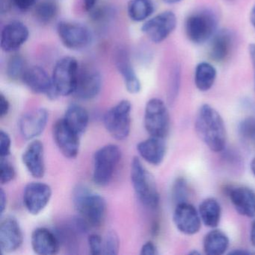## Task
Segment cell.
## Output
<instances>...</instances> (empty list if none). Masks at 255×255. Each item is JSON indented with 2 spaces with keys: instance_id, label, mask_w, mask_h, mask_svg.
<instances>
[{
  "instance_id": "cell-1",
  "label": "cell",
  "mask_w": 255,
  "mask_h": 255,
  "mask_svg": "<svg viewBox=\"0 0 255 255\" xmlns=\"http://www.w3.org/2000/svg\"><path fill=\"white\" fill-rule=\"evenodd\" d=\"M195 129L203 142L214 152H221L226 146L225 123L219 113L211 106L201 107L195 120Z\"/></svg>"
},
{
  "instance_id": "cell-2",
  "label": "cell",
  "mask_w": 255,
  "mask_h": 255,
  "mask_svg": "<svg viewBox=\"0 0 255 255\" xmlns=\"http://www.w3.org/2000/svg\"><path fill=\"white\" fill-rule=\"evenodd\" d=\"M73 201L82 220L88 227L101 226L107 212L104 197L84 186H77L73 193Z\"/></svg>"
},
{
  "instance_id": "cell-3",
  "label": "cell",
  "mask_w": 255,
  "mask_h": 255,
  "mask_svg": "<svg viewBox=\"0 0 255 255\" xmlns=\"http://www.w3.org/2000/svg\"><path fill=\"white\" fill-rule=\"evenodd\" d=\"M130 177L132 187L140 202L148 208H156L159 204V194L156 182L139 158L132 159Z\"/></svg>"
},
{
  "instance_id": "cell-4",
  "label": "cell",
  "mask_w": 255,
  "mask_h": 255,
  "mask_svg": "<svg viewBox=\"0 0 255 255\" xmlns=\"http://www.w3.org/2000/svg\"><path fill=\"white\" fill-rule=\"evenodd\" d=\"M122 159V151L116 144H107L95 152L94 156V183L105 186L113 180Z\"/></svg>"
},
{
  "instance_id": "cell-5",
  "label": "cell",
  "mask_w": 255,
  "mask_h": 255,
  "mask_svg": "<svg viewBox=\"0 0 255 255\" xmlns=\"http://www.w3.org/2000/svg\"><path fill=\"white\" fill-rule=\"evenodd\" d=\"M80 71L78 62L71 56L62 58L56 62L51 77L58 97L74 95Z\"/></svg>"
},
{
  "instance_id": "cell-6",
  "label": "cell",
  "mask_w": 255,
  "mask_h": 255,
  "mask_svg": "<svg viewBox=\"0 0 255 255\" xmlns=\"http://www.w3.org/2000/svg\"><path fill=\"white\" fill-rule=\"evenodd\" d=\"M132 105L123 100L106 113L104 124L107 132L116 139L122 141L129 136L131 129Z\"/></svg>"
},
{
  "instance_id": "cell-7",
  "label": "cell",
  "mask_w": 255,
  "mask_h": 255,
  "mask_svg": "<svg viewBox=\"0 0 255 255\" xmlns=\"http://www.w3.org/2000/svg\"><path fill=\"white\" fill-rule=\"evenodd\" d=\"M144 128L150 136L165 138L169 132L170 116L166 105L159 98L147 101L144 110Z\"/></svg>"
},
{
  "instance_id": "cell-8",
  "label": "cell",
  "mask_w": 255,
  "mask_h": 255,
  "mask_svg": "<svg viewBox=\"0 0 255 255\" xmlns=\"http://www.w3.org/2000/svg\"><path fill=\"white\" fill-rule=\"evenodd\" d=\"M217 27L216 16L208 11L190 14L185 22V32L194 44H203L215 35Z\"/></svg>"
},
{
  "instance_id": "cell-9",
  "label": "cell",
  "mask_w": 255,
  "mask_h": 255,
  "mask_svg": "<svg viewBox=\"0 0 255 255\" xmlns=\"http://www.w3.org/2000/svg\"><path fill=\"white\" fill-rule=\"evenodd\" d=\"M56 30L61 42L69 50L86 49L92 44L93 40L90 29L85 25L76 22H59Z\"/></svg>"
},
{
  "instance_id": "cell-10",
  "label": "cell",
  "mask_w": 255,
  "mask_h": 255,
  "mask_svg": "<svg viewBox=\"0 0 255 255\" xmlns=\"http://www.w3.org/2000/svg\"><path fill=\"white\" fill-rule=\"evenodd\" d=\"M176 26L177 17L174 13L165 11L144 21L141 31L152 42L159 44L172 33Z\"/></svg>"
},
{
  "instance_id": "cell-11",
  "label": "cell",
  "mask_w": 255,
  "mask_h": 255,
  "mask_svg": "<svg viewBox=\"0 0 255 255\" xmlns=\"http://www.w3.org/2000/svg\"><path fill=\"white\" fill-rule=\"evenodd\" d=\"M53 135L58 148L65 157H77L80 150V135L73 130L63 119H59L53 125Z\"/></svg>"
},
{
  "instance_id": "cell-12",
  "label": "cell",
  "mask_w": 255,
  "mask_h": 255,
  "mask_svg": "<svg viewBox=\"0 0 255 255\" xmlns=\"http://www.w3.org/2000/svg\"><path fill=\"white\" fill-rule=\"evenodd\" d=\"M52 189L48 184L41 182L28 183L23 191V204L32 215H38L50 202Z\"/></svg>"
},
{
  "instance_id": "cell-13",
  "label": "cell",
  "mask_w": 255,
  "mask_h": 255,
  "mask_svg": "<svg viewBox=\"0 0 255 255\" xmlns=\"http://www.w3.org/2000/svg\"><path fill=\"white\" fill-rule=\"evenodd\" d=\"M21 81L34 93L46 95L51 100L58 98L53 89L52 77L41 67L32 66L27 68Z\"/></svg>"
},
{
  "instance_id": "cell-14",
  "label": "cell",
  "mask_w": 255,
  "mask_h": 255,
  "mask_svg": "<svg viewBox=\"0 0 255 255\" xmlns=\"http://www.w3.org/2000/svg\"><path fill=\"white\" fill-rule=\"evenodd\" d=\"M114 63L123 78L128 92L132 95L139 93L141 89V82L132 66L129 52L125 47H119L116 49L114 53Z\"/></svg>"
},
{
  "instance_id": "cell-15",
  "label": "cell",
  "mask_w": 255,
  "mask_h": 255,
  "mask_svg": "<svg viewBox=\"0 0 255 255\" xmlns=\"http://www.w3.org/2000/svg\"><path fill=\"white\" fill-rule=\"evenodd\" d=\"M29 38V30L26 24L13 20L2 28L0 37V47L5 53L17 51Z\"/></svg>"
},
{
  "instance_id": "cell-16",
  "label": "cell",
  "mask_w": 255,
  "mask_h": 255,
  "mask_svg": "<svg viewBox=\"0 0 255 255\" xmlns=\"http://www.w3.org/2000/svg\"><path fill=\"white\" fill-rule=\"evenodd\" d=\"M173 221L177 230L186 235H193L201 229L199 213L186 201L177 204L173 214Z\"/></svg>"
},
{
  "instance_id": "cell-17",
  "label": "cell",
  "mask_w": 255,
  "mask_h": 255,
  "mask_svg": "<svg viewBox=\"0 0 255 255\" xmlns=\"http://www.w3.org/2000/svg\"><path fill=\"white\" fill-rule=\"evenodd\" d=\"M48 119V111L44 108L26 113L19 121L20 134L26 140L37 138L44 132Z\"/></svg>"
},
{
  "instance_id": "cell-18",
  "label": "cell",
  "mask_w": 255,
  "mask_h": 255,
  "mask_svg": "<svg viewBox=\"0 0 255 255\" xmlns=\"http://www.w3.org/2000/svg\"><path fill=\"white\" fill-rule=\"evenodd\" d=\"M23 235L20 224L15 218H5L0 224V249L2 252L11 253L23 244Z\"/></svg>"
},
{
  "instance_id": "cell-19",
  "label": "cell",
  "mask_w": 255,
  "mask_h": 255,
  "mask_svg": "<svg viewBox=\"0 0 255 255\" xmlns=\"http://www.w3.org/2000/svg\"><path fill=\"white\" fill-rule=\"evenodd\" d=\"M102 88V77L95 70H80L74 95L79 99L89 101L96 98Z\"/></svg>"
},
{
  "instance_id": "cell-20",
  "label": "cell",
  "mask_w": 255,
  "mask_h": 255,
  "mask_svg": "<svg viewBox=\"0 0 255 255\" xmlns=\"http://www.w3.org/2000/svg\"><path fill=\"white\" fill-rule=\"evenodd\" d=\"M22 161L29 174L35 178H42L45 174L44 144L34 140L26 147L22 155Z\"/></svg>"
},
{
  "instance_id": "cell-21",
  "label": "cell",
  "mask_w": 255,
  "mask_h": 255,
  "mask_svg": "<svg viewBox=\"0 0 255 255\" xmlns=\"http://www.w3.org/2000/svg\"><path fill=\"white\" fill-rule=\"evenodd\" d=\"M31 245L38 255H53L59 252L61 242L56 233L46 228H38L32 232Z\"/></svg>"
},
{
  "instance_id": "cell-22",
  "label": "cell",
  "mask_w": 255,
  "mask_h": 255,
  "mask_svg": "<svg viewBox=\"0 0 255 255\" xmlns=\"http://www.w3.org/2000/svg\"><path fill=\"white\" fill-rule=\"evenodd\" d=\"M228 196L240 214L246 217L255 216V192L246 186H234L228 191Z\"/></svg>"
},
{
  "instance_id": "cell-23",
  "label": "cell",
  "mask_w": 255,
  "mask_h": 255,
  "mask_svg": "<svg viewBox=\"0 0 255 255\" xmlns=\"http://www.w3.org/2000/svg\"><path fill=\"white\" fill-rule=\"evenodd\" d=\"M137 150L141 157L147 163L159 165L165 158L166 147L164 138L150 136L138 143Z\"/></svg>"
},
{
  "instance_id": "cell-24",
  "label": "cell",
  "mask_w": 255,
  "mask_h": 255,
  "mask_svg": "<svg viewBox=\"0 0 255 255\" xmlns=\"http://www.w3.org/2000/svg\"><path fill=\"white\" fill-rule=\"evenodd\" d=\"M234 47V37L227 29L213 35L210 47V58L216 62H224L229 58Z\"/></svg>"
},
{
  "instance_id": "cell-25",
  "label": "cell",
  "mask_w": 255,
  "mask_h": 255,
  "mask_svg": "<svg viewBox=\"0 0 255 255\" xmlns=\"http://www.w3.org/2000/svg\"><path fill=\"white\" fill-rule=\"evenodd\" d=\"M63 119L79 135H83L89 126V113L86 109L78 104L69 106L65 111Z\"/></svg>"
},
{
  "instance_id": "cell-26",
  "label": "cell",
  "mask_w": 255,
  "mask_h": 255,
  "mask_svg": "<svg viewBox=\"0 0 255 255\" xmlns=\"http://www.w3.org/2000/svg\"><path fill=\"white\" fill-rule=\"evenodd\" d=\"M229 239L220 230L210 231L204 239V250L207 255H222L228 250Z\"/></svg>"
},
{
  "instance_id": "cell-27",
  "label": "cell",
  "mask_w": 255,
  "mask_h": 255,
  "mask_svg": "<svg viewBox=\"0 0 255 255\" xmlns=\"http://www.w3.org/2000/svg\"><path fill=\"white\" fill-rule=\"evenodd\" d=\"M200 217L201 222L209 228H216L220 222L222 210L217 200L208 198L204 200L199 206Z\"/></svg>"
},
{
  "instance_id": "cell-28",
  "label": "cell",
  "mask_w": 255,
  "mask_h": 255,
  "mask_svg": "<svg viewBox=\"0 0 255 255\" xmlns=\"http://www.w3.org/2000/svg\"><path fill=\"white\" fill-rule=\"evenodd\" d=\"M154 11V5L152 0H129L128 4V14L132 21L144 22Z\"/></svg>"
},
{
  "instance_id": "cell-29",
  "label": "cell",
  "mask_w": 255,
  "mask_h": 255,
  "mask_svg": "<svg viewBox=\"0 0 255 255\" xmlns=\"http://www.w3.org/2000/svg\"><path fill=\"white\" fill-rule=\"evenodd\" d=\"M216 79V70L211 64L201 62L195 68V83L201 92H207L213 87Z\"/></svg>"
},
{
  "instance_id": "cell-30",
  "label": "cell",
  "mask_w": 255,
  "mask_h": 255,
  "mask_svg": "<svg viewBox=\"0 0 255 255\" xmlns=\"http://www.w3.org/2000/svg\"><path fill=\"white\" fill-rule=\"evenodd\" d=\"M59 11V4L56 0H42L35 4L34 15L39 23L48 24L56 18Z\"/></svg>"
},
{
  "instance_id": "cell-31",
  "label": "cell",
  "mask_w": 255,
  "mask_h": 255,
  "mask_svg": "<svg viewBox=\"0 0 255 255\" xmlns=\"http://www.w3.org/2000/svg\"><path fill=\"white\" fill-rule=\"evenodd\" d=\"M26 62L21 55L15 54L8 59L6 65V75L10 80H22L25 71L27 69Z\"/></svg>"
},
{
  "instance_id": "cell-32",
  "label": "cell",
  "mask_w": 255,
  "mask_h": 255,
  "mask_svg": "<svg viewBox=\"0 0 255 255\" xmlns=\"http://www.w3.org/2000/svg\"><path fill=\"white\" fill-rule=\"evenodd\" d=\"M239 132L245 141L255 145V118H247L242 121L239 125Z\"/></svg>"
},
{
  "instance_id": "cell-33",
  "label": "cell",
  "mask_w": 255,
  "mask_h": 255,
  "mask_svg": "<svg viewBox=\"0 0 255 255\" xmlns=\"http://www.w3.org/2000/svg\"><path fill=\"white\" fill-rule=\"evenodd\" d=\"M120 249L119 236L114 231L107 233L103 241V255H116Z\"/></svg>"
},
{
  "instance_id": "cell-34",
  "label": "cell",
  "mask_w": 255,
  "mask_h": 255,
  "mask_svg": "<svg viewBox=\"0 0 255 255\" xmlns=\"http://www.w3.org/2000/svg\"><path fill=\"white\" fill-rule=\"evenodd\" d=\"M16 171L11 162L6 158H1L0 162V182L2 184H6L14 180Z\"/></svg>"
},
{
  "instance_id": "cell-35",
  "label": "cell",
  "mask_w": 255,
  "mask_h": 255,
  "mask_svg": "<svg viewBox=\"0 0 255 255\" xmlns=\"http://www.w3.org/2000/svg\"><path fill=\"white\" fill-rule=\"evenodd\" d=\"M173 198L177 204L186 201L187 196V186L184 179L179 178L176 180L173 187Z\"/></svg>"
},
{
  "instance_id": "cell-36",
  "label": "cell",
  "mask_w": 255,
  "mask_h": 255,
  "mask_svg": "<svg viewBox=\"0 0 255 255\" xmlns=\"http://www.w3.org/2000/svg\"><path fill=\"white\" fill-rule=\"evenodd\" d=\"M180 81V71L178 67H175L171 72L168 88V100L173 101L175 99L178 92Z\"/></svg>"
},
{
  "instance_id": "cell-37",
  "label": "cell",
  "mask_w": 255,
  "mask_h": 255,
  "mask_svg": "<svg viewBox=\"0 0 255 255\" xmlns=\"http://www.w3.org/2000/svg\"><path fill=\"white\" fill-rule=\"evenodd\" d=\"M89 12L91 13V17L92 20L98 23L107 20V19L111 17L113 14V11L111 8H108L107 5H102V6H95L93 9L91 10Z\"/></svg>"
},
{
  "instance_id": "cell-38",
  "label": "cell",
  "mask_w": 255,
  "mask_h": 255,
  "mask_svg": "<svg viewBox=\"0 0 255 255\" xmlns=\"http://www.w3.org/2000/svg\"><path fill=\"white\" fill-rule=\"evenodd\" d=\"M103 241L104 239L98 234H91L88 238L89 250L93 255H103Z\"/></svg>"
},
{
  "instance_id": "cell-39",
  "label": "cell",
  "mask_w": 255,
  "mask_h": 255,
  "mask_svg": "<svg viewBox=\"0 0 255 255\" xmlns=\"http://www.w3.org/2000/svg\"><path fill=\"white\" fill-rule=\"evenodd\" d=\"M11 139L8 132L1 130L0 132V156L7 158L11 153Z\"/></svg>"
},
{
  "instance_id": "cell-40",
  "label": "cell",
  "mask_w": 255,
  "mask_h": 255,
  "mask_svg": "<svg viewBox=\"0 0 255 255\" xmlns=\"http://www.w3.org/2000/svg\"><path fill=\"white\" fill-rule=\"evenodd\" d=\"M11 1L17 9L26 11L35 6L37 0H11Z\"/></svg>"
},
{
  "instance_id": "cell-41",
  "label": "cell",
  "mask_w": 255,
  "mask_h": 255,
  "mask_svg": "<svg viewBox=\"0 0 255 255\" xmlns=\"http://www.w3.org/2000/svg\"><path fill=\"white\" fill-rule=\"evenodd\" d=\"M140 254L141 255H157V248L156 245L151 241L146 242L143 244Z\"/></svg>"
},
{
  "instance_id": "cell-42",
  "label": "cell",
  "mask_w": 255,
  "mask_h": 255,
  "mask_svg": "<svg viewBox=\"0 0 255 255\" xmlns=\"http://www.w3.org/2000/svg\"><path fill=\"white\" fill-rule=\"evenodd\" d=\"M10 110V103L6 97L1 93L0 95V117L4 118Z\"/></svg>"
},
{
  "instance_id": "cell-43",
  "label": "cell",
  "mask_w": 255,
  "mask_h": 255,
  "mask_svg": "<svg viewBox=\"0 0 255 255\" xmlns=\"http://www.w3.org/2000/svg\"><path fill=\"white\" fill-rule=\"evenodd\" d=\"M7 206V196L6 193L3 189H1V192H0V213L1 214L4 213L5 209H6Z\"/></svg>"
},
{
  "instance_id": "cell-44",
  "label": "cell",
  "mask_w": 255,
  "mask_h": 255,
  "mask_svg": "<svg viewBox=\"0 0 255 255\" xmlns=\"http://www.w3.org/2000/svg\"><path fill=\"white\" fill-rule=\"evenodd\" d=\"M249 54H250L251 60H252V67H253L255 89V44H251L250 45H249Z\"/></svg>"
},
{
  "instance_id": "cell-45",
  "label": "cell",
  "mask_w": 255,
  "mask_h": 255,
  "mask_svg": "<svg viewBox=\"0 0 255 255\" xmlns=\"http://www.w3.org/2000/svg\"><path fill=\"white\" fill-rule=\"evenodd\" d=\"M82 2H83V8L89 12L96 6L98 0H82Z\"/></svg>"
},
{
  "instance_id": "cell-46",
  "label": "cell",
  "mask_w": 255,
  "mask_h": 255,
  "mask_svg": "<svg viewBox=\"0 0 255 255\" xmlns=\"http://www.w3.org/2000/svg\"><path fill=\"white\" fill-rule=\"evenodd\" d=\"M251 242H252V246L255 247V220L252 222V228H251L250 233Z\"/></svg>"
},
{
  "instance_id": "cell-47",
  "label": "cell",
  "mask_w": 255,
  "mask_h": 255,
  "mask_svg": "<svg viewBox=\"0 0 255 255\" xmlns=\"http://www.w3.org/2000/svg\"><path fill=\"white\" fill-rule=\"evenodd\" d=\"M250 22L252 26H253L254 29L255 30V3L252 7V11L250 13Z\"/></svg>"
},
{
  "instance_id": "cell-48",
  "label": "cell",
  "mask_w": 255,
  "mask_h": 255,
  "mask_svg": "<svg viewBox=\"0 0 255 255\" xmlns=\"http://www.w3.org/2000/svg\"><path fill=\"white\" fill-rule=\"evenodd\" d=\"M162 1H163L165 3L170 4V5H171V4L177 3V2H180L182 0H162Z\"/></svg>"
},
{
  "instance_id": "cell-49",
  "label": "cell",
  "mask_w": 255,
  "mask_h": 255,
  "mask_svg": "<svg viewBox=\"0 0 255 255\" xmlns=\"http://www.w3.org/2000/svg\"><path fill=\"white\" fill-rule=\"evenodd\" d=\"M251 170H252L254 175L255 176V157L253 158V159L252 160V162H251Z\"/></svg>"
}]
</instances>
